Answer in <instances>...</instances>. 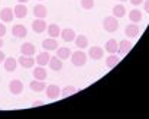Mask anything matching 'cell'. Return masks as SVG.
I'll return each instance as SVG.
<instances>
[{
    "mask_svg": "<svg viewBox=\"0 0 149 119\" xmlns=\"http://www.w3.org/2000/svg\"><path fill=\"white\" fill-rule=\"evenodd\" d=\"M48 65H49L51 70H54V71H59V70H62V60H59L56 55H55V57H51Z\"/></svg>",
    "mask_w": 149,
    "mask_h": 119,
    "instance_id": "obj_22",
    "label": "cell"
},
{
    "mask_svg": "<svg viewBox=\"0 0 149 119\" xmlns=\"http://www.w3.org/2000/svg\"><path fill=\"white\" fill-rule=\"evenodd\" d=\"M75 36H77V35H75V31L71 29V28H65V29L61 31V38H62L65 42H71V41H74Z\"/></svg>",
    "mask_w": 149,
    "mask_h": 119,
    "instance_id": "obj_12",
    "label": "cell"
},
{
    "mask_svg": "<svg viewBox=\"0 0 149 119\" xmlns=\"http://www.w3.org/2000/svg\"><path fill=\"white\" fill-rule=\"evenodd\" d=\"M12 35L15 38H25L28 35V29L23 25H15L13 29H12Z\"/></svg>",
    "mask_w": 149,
    "mask_h": 119,
    "instance_id": "obj_8",
    "label": "cell"
},
{
    "mask_svg": "<svg viewBox=\"0 0 149 119\" xmlns=\"http://www.w3.org/2000/svg\"><path fill=\"white\" fill-rule=\"evenodd\" d=\"M104 48H106V51L110 52V54H116V52H119V44L116 42V39H109V41L106 42Z\"/></svg>",
    "mask_w": 149,
    "mask_h": 119,
    "instance_id": "obj_23",
    "label": "cell"
},
{
    "mask_svg": "<svg viewBox=\"0 0 149 119\" xmlns=\"http://www.w3.org/2000/svg\"><path fill=\"white\" fill-rule=\"evenodd\" d=\"M39 1H42V0H39Z\"/></svg>",
    "mask_w": 149,
    "mask_h": 119,
    "instance_id": "obj_39",
    "label": "cell"
},
{
    "mask_svg": "<svg viewBox=\"0 0 149 119\" xmlns=\"http://www.w3.org/2000/svg\"><path fill=\"white\" fill-rule=\"evenodd\" d=\"M143 6H145V12L149 15V0H145V1H143Z\"/></svg>",
    "mask_w": 149,
    "mask_h": 119,
    "instance_id": "obj_34",
    "label": "cell"
},
{
    "mask_svg": "<svg viewBox=\"0 0 149 119\" xmlns=\"http://www.w3.org/2000/svg\"><path fill=\"white\" fill-rule=\"evenodd\" d=\"M47 96H48V99H58V97L61 96L59 87H58L56 84H49V86L47 87Z\"/></svg>",
    "mask_w": 149,
    "mask_h": 119,
    "instance_id": "obj_14",
    "label": "cell"
},
{
    "mask_svg": "<svg viewBox=\"0 0 149 119\" xmlns=\"http://www.w3.org/2000/svg\"><path fill=\"white\" fill-rule=\"evenodd\" d=\"M28 1H29V0H17V3H23V4L28 3Z\"/></svg>",
    "mask_w": 149,
    "mask_h": 119,
    "instance_id": "obj_36",
    "label": "cell"
},
{
    "mask_svg": "<svg viewBox=\"0 0 149 119\" xmlns=\"http://www.w3.org/2000/svg\"><path fill=\"white\" fill-rule=\"evenodd\" d=\"M56 57L59 60H68L71 57V50L67 48V47H61V48H56Z\"/></svg>",
    "mask_w": 149,
    "mask_h": 119,
    "instance_id": "obj_25",
    "label": "cell"
},
{
    "mask_svg": "<svg viewBox=\"0 0 149 119\" xmlns=\"http://www.w3.org/2000/svg\"><path fill=\"white\" fill-rule=\"evenodd\" d=\"M74 41H75V45L78 50H84L88 47V38L86 35H77Z\"/></svg>",
    "mask_w": 149,
    "mask_h": 119,
    "instance_id": "obj_20",
    "label": "cell"
},
{
    "mask_svg": "<svg viewBox=\"0 0 149 119\" xmlns=\"http://www.w3.org/2000/svg\"><path fill=\"white\" fill-rule=\"evenodd\" d=\"M120 1H127V0H120Z\"/></svg>",
    "mask_w": 149,
    "mask_h": 119,
    "instance_id": "obj_38",
    "label": "cell"
},
{
    "mask_svg": "<svg viewBox=\"0 0 149 119\" xmlns=\"http://www.w3.org/2000/svg\"><path fill=\"white\" fill-rule=\"evenodd\" d=\"M20 52L22 55H29V57H33L35 52H36V47L31 42H25L20 45Z\"/></svg>",
    "mask_w": 149,
    "mask_h": 119,
    "instance_id": "obj_4",
    "label": "cell"
},
{
    "mask_svg": "<svg viewBox=\"0 0 149 119\" xmlns=\"http://www.w3.org/2000/svg\"><path fill=\"white\" fill-rule=\"evenodd\" d=\"M71 62L75 67H84L86 62H87V54L83 52V50H78V51L72 52L71 54Z\"/></svg>",
    "mask_w": 149,
    "mask_h": 119,
    "instance_id": "obj_2",
    "label": "cell"
},
{
    "mask_svg": "<svg viewBox=\"0 0 149 119\" xmlns=\"http://www.w3.org/2000/svg\"><path fill=\"white\" fill-rule=\"evenodd\" d=\"M33 77L36 78V80H42V81H45L47 80V77H48V73H47V70L42 67V65H38L35 70H33Z\"/></svg>",
    "mask_w": 149,
    "mask_h": 119,
    "instance_id": "obj_16",
    "label": "cell"
},
{
    "mask_svg": "<svg viewBox=\"0 0 149 119\" xmlns=\"http://www.w3.org/2000/svg\"><path fill=\"white\" fill-rule=\"evenodd\" d=\"M125 35H126L127 38H135V36H138V35H139V26H138L136 23L127 25V26L125 28Z\"/></svg>",
    "mask_w": 149,
    "mask_h": 119,
    "instance_id": "obj_11",
    "label": "cell"
},
{
    "mask_svg": "<svg viewBox=\"0 0 149 119\" xmlns=\"http://www.w3.org/2000/svg\"><path fill=\"white\" fill-rule=\"evenodd\" d=\"M88 57L91 60H96V61H99L104 57V51H103V48H100V47H91L90 50H88Z\"/></svg>",
    "mask_w": 149,
    "mask_h": 119,
    "instance_id": "obj_9",
    "label": "cell"
},
{
    "mask_svg": "<svg viewBox=\"0 0 149 119\" xmlns=\"http://www.w3.org/2000/svg\"><path fill=\"white\" fill-rule=\"evenodd\" d=\"M126 15V7L123 4H116L113 7V16L114 18H123Z\"/></svg>",
    "mask_w": 149,
    "mask_h": 119,
    "instance_id": "obj_28",
    "label": "cell"
},
{
    "mask_svg": "<svg viewBox=\"0 0 149 119\" xmlns=\"http://www.w3.org/2000/svg\"><path fill=\"white\" fill-rule=\"evenodd\" d=\"M13 13H15V18H17V19H23V18H26V15H28V7H26L23 3H19V4L15 6Z\"/></svg>",
    "mask_w": 149,
    "mask_h": 119,
    "instance_id": "obj_6",
    "label": "cell"
},
{
    "mask_svg": "<svg viewBox=\"0 0 149 119\" xmlns=\"http://www.w3.org/2000/svg\"><path fill=\"white\" fill-rule=\"evenodd\" d=\"M42 48L45 51H55L58 48V41H55V38H48L42 41Z\"/></svg>",
    "mask_w": 149,
    "mask_h": 119,
    "instance_id": "obj_15",
    "label": "cell"
},
{
    "mask_svg": "<svg viewBox=\"0 0 149 119\" xmlns=\"http://www.w3.org/2000/svg\"><path fill=\"white\" fill-rule=\"evenodd\" d=\"M129 19L132 20V23H139V22H142L143 15L139 9H133V10L129 12Z\"/></svg>",
    "mask_w": 149,
    "mask_h": 119,
    "instance_id": "obj_19",
    "label": "cell"
},
{
    "mask_svg": "<svg viewBox=\"0 0 149 119\" xmlns=\"http://www.w3.org/2000/svg\"><path fill=\"white\" fill-rule=\"evenodd\" d=\"M0 19H1L4 23L12 22V20L15 19V13H13V10H12L10 7H4V9H1V10H0Z\"/></svg>",
    "mask_w": 149,
    "mask_h": 119,
    "instance_id": "obj_7",
    "label": "cell"
},
{
    "mask_svg": "<svg viewBox=\"0 0 149 119\" xmlns=\"http://www.w3.org/2000/svg\"><path fill=\"white\" fill-rule=\"evenodd\" d=\"M6 35V26L3 23H0V38H3Z\"/></svg>",
    "mask_w": 149,
    "mask_h": 119,
    "instance_id": "obj_31",
    "label": "cell"
},
{
    "mask_svg": "<svg viewBox=\"0 0 149 119\" xmlns=\"http://www.w3.org/2000/svg\"><path fill=\"white\" fill-rule=\"evenodd\" d=\"M4 60H6V55H4V52L0 50V62H3Z\"/></svg>",
    "mask_w": 149,
    "mask_h": 119,
    "instance_id": "obj_35",
    "label": "cell"
},
{
    "mask_svg": "<svg viewBox=\"0 0 149 119\" xmlns=\"http://www.w3.org/2000/svg\"><path fill=\"white\" fill-rule=\"evenodd\" d=\"M3 45H4V42H3V39H1V38H0V48H1V47H3Z\"/></svg>",
    "mask_w": 149,
    "mask_h": 119,
    "instance_id": "obj_37",
    "label": "cell"
},
{
    "mask_svg": "<svg viewBox=\"0 0 149 119\" xmlns=\"http://www.w3.org/2000/svg\"><path fill=\"white\" fill-rule=\"evenodd\" d=\"M29 87H31V90L32 92H36V93H39V92H44L45 90V83L42 81V80H32L31 83H29Z\"/></svg>",
    "mask_w": 149,
    "mask_h": 119,
    "instance_id": "obj_17",
    "label": "cell"
},
{
    "mask_svg": "<svg viewBox=\"0 0 149 119\" xmlns=\"http://www.w3.org/2000/svg\"><path fill=\"white\" fill-rule=\"evenodd\" d=\"M17 64H20L23 68H32L35 64V60L33 57H29V55H20L17 60Z\"/></svg>",
    "mask_w": 149,
    "mask_h": 119,
    "instance_id": "obj_13",
    "label": "cell"
},
{
    "mask_svg": "<svg viewBox=\"0 0 149 119\" xmlns=\"http://www.w3.org/2000/svg\"><path fill=\"white\" fill-rule=\"evenodd\" d=\"M9 92H10L12 94H15V96L20 94V93L23 92V83H22L20 80H17V78L12 80V81L9 83Z\"/></svg>",
    "mask_w": 149,
    "mask_h": 119,
    "instance_id": "obj_3",
    "label": "cell"
},
{
    "mask_svg": "<svg viewBox=\"0 0 149 119\" xmlns=\"http://www.w3.org/2000/svg\"><path fill=\"white\" fill-rule=\"evenodd\" d=\"M103 28H104V31H107V32H110V34L116 32V31H117V28H119L117 18H114L113 15H111V16L104 18V20H103Z\"/></svg>",
    "mask_w": 149,
    "mask_h": 119,
    "instance_id": "obj_1",
    "label": "cell"
},
{
    "mask_svg": "<svg viewBox=\"0 0 149 119\" xmlns=\"http://www.w3.org/2000/svg\"><path fill=\"white\" fill-rule=\"evenodd\" d=\"M145 0H130V3L133 4V6H139V4H142Z\"/></svg>",
    "mask_w": 149,
    "mask_h": 119,
    "instance_id": "obj_32",
    "label": "cell"
},
{
    "mask_svg": "<svg viewBox=\"0 0 149 119\" xmlns=\"http://www.w3.org/2000/svg\"><path fill=\"white\" fill-rule=\"evenodd\" d=\"M32 29H33V32L35 34H42L44 31H47V22L44 20V19H35L33 22H32Z\"/></svg>",
    "mask_w": 149,
    "mask_h": 119,
    "instance_id": "obj_5",
    "label": "cell"
},
{
    "mask_svg": "<svg viewBox=\"0 0 149 119\" xmlns=\"http://www.w3.org/2000/svg\"><path fill=\"white\" fill-rule=\"evenodd\" d=\"M48 35H49L51 38H58L59 35H61V28L56 25V23H51L48 25Z\"/></svg>",
    "mask_w": 149,
    "mask_h": 119,
    "instance_id": "obj_26",
    "label": "cell"
},
{
    "mask_svg": "<svg viewBox=\"0 0 149 119\" xmlns=\"http://www.w3.org/2000/svg\"><path fill=\"white\" fill-rule=\"evenodd\" d=\"M44 105V102L42 100H36V102H33L32 103V108H35V106H42Z\"/></svg>",
    "mask_w": 149,
    "mask_h": 119,
    "instance_id": "obj_33",
    "label": "cell"
},
{
    "mask_svg": "<svg viewBox=\"0 0 149 119\" xmlns=\"http://www.w3.org/2000/svg\"><path fill=\"white\" fill-rule=\"evenodd\" d=\"M119 62H120V57H117L116 54H110V55L106 58V65H107L109 68H113V67H116Z\"/></svg>",
    "mask_w": 149,
    "mask_h": 119,
    "instance_id": "obj_27",
    "label": "cell"
},
{
    "mask_svg": "<svg viewBox=\"0 0 149 119\" xmlns=\"http://www.w3.org/2000/svg\"><path fill=\"white\" fill-rule=\"evenodd\" d=\"M132 47H133V44L130 42V41H127V39H125V41H122L120 44H119V54H122V55H126L130 50H132Z\"/></svg>",
    "mask_w": 149,
    "mask_h": 119,
    "instance_id": "obj_24",
    "label": "cell"
},
{
    "mask_svg": "<svg viewBox=\"0 0 149 119\" xmlns=\"http://www.w3.org/2000/svg\"><path fill=\"white\" fill-rule=\"evenodd\" d=\"M49 58H51V55H49V52L48 51H44V52H39L38 55H36V64L38 65H47L48 62H49Z\"/></svg>",
    "mask_w": 149,
    "mask_h": 119,
    "instance_id": "obj_21",
    "label": "cell"
},
{
    "mask_svg": "<svg viewBox=\"0 0 149 119\" xmlns=\"http://www.w3.org/2000/svg\"><path fill=\"white\" fill-rule=\"evenodd\" d=\"M33 15H35V18H39V19L47 18V15H48V9H47V6H44L42 3L36 4V6L33 7Z\"/></svg>",
    "mask_w": 149,
    "mask_h": 119,
    "instance_id": "obj_10",
    "label": "cell"
},
{
    "mask_svg": "<svg viewBox=\"0 0 149 119\" xmlns=\"http://www.w3.org/2000/svg\"><path fill=\"white\" fill-rule=\"evenodd\" d=\"M77 92H78L77 87H74V86H67V87H64V90L61 92V96H62V97H68V96H71V94H74V93H77Z\"/></svg>",
    "mask_w": 149,
    "mask_h": 119,
    "instance_id": "obj_29",
    "label": "cell"
},
{
    "mask_svg": "<svg viewBox=\"0 0 149 119\" xmlns=\"http://www.w3.org/2000/svg\"><path fill=\"white\" fill-rule=\"evenodd\" d=\"M3 64H4V70L9 71V73H12V71H15L16 67H17V60L13 58V57H7V58L3 61Z\"/></svg>",
    "mask_w": 149,
    "mask_h": 119,
    "instance_id": "obj_18",
    "label": "cell"
},
{
    "mask_svg": "<svg viewBox=\"0 0 149 119\" xmlns=\"http://www.w3.org/2000/svg\"><path fill=\"white\" fill-rule=\"evenodd\" d=\"M80 3H81V7L86 9V10H91L94 7V4H96L94 0H81Z\"/></svg>",
    "mask_w": 149,
    "mask_h": 119,
    "instance_id": "obj_30",
    "label": "cell"
}]
</instances>
